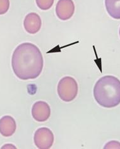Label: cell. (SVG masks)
Here are the masks:
<instances>
[{"label":"cell","mask_w":120,"mask_h":149,"mask_svg":"<svg viewBox=\"0 0 120 149\" xmlns=\"http://www.w3.org/2000/svg\"><path fill=\"white\" fill-rule=\"evenodd\" d=\"M119 36H120V28H119Z\"/></svg>","instance_id":"obj_13"},{"label":"cell","mask_w":120,"mask_h":149,"mask_svg":"<svg viewBox=\"0 0 120 149\" xmlns=\"http://www.w3.org/2000/svg\"><path fill=\"white\" fill-rule=\"evenodd\" d=\"M105 6L112 18L120 19V0H105Z\"/></svg>","instance_id":"obj_9"},{"label":"cell","mask_w":120,"mask_h":149,"mask_svg":"<svg viewBox=\"0 0 120 149\" xmlns=\"http://www.w3.org/2000/svg\"><path fill=\"white\" fill-rule=\"evenodd\" d=\"M94 97L99 105L112 108L120 104V81L112 76L102 77L94 88Z\"/></svg>","instance_id":"obj_2"},{"label":"cell","mask_w":120,"mask_h":149,"mask_svg":"<svg viewBox=\"0 0 120 149\" xmlns=\"http://www.w3.org/2000/svg\"><path fill=\"white\" fill-rule=\"evenodd\" d=\"M10 8V0H0V15H4Z\"/></svg>","instance_id":"obj_11"},{"label":"cell","mask_w":120,"mask_h":149,"mask_svg":"<svg viewBox=\"0 0 120 149\" xmlns=\"http://www.w3.org/2000/svg\"><path fill=\"white\" fill-rule=\"evenodd\" d=\"M17 125L12 116H5L0 119V133L5 137H10L15 133Z\"/></svg>","instance_id":"obj_8"},{"label":"cell","mask_w":120,"mask_h":149,"mask_svg":"<svg viewBox=\"0 0 120 149\" xmlns=\"http://www.w3.org/2000/svg\"><path fill=\"white\" fill-rule=\"evenodd\" d=\"M104 148H120V143L117 141H111L105 145Z\"/></svg>","instance_id":"obj_12"},{"label":"cell","mask_w":120,"mask_h":149,"mask_svg":"<svg viewBox=\"0 0 120 149\" xmlns=\"http://www.w3.org/2000/svg\"><path fill=\"white\" fill-rule=\"evenodd\" d=\"M51 115V109L48 103L43 101L36 102L32 108V116L37 122H45Z\"/></svg>","instance_id":"obj_6"},{"label":"cell","mask_w":120,"mask_h":149,"mask_svg":"<svg viewBox=\"0 0 120 149\" xmlns=\"http://www.w3.org/2000/svg\"><path fill=\"white\" fill-rule=\"evenodd\" d=\"M79 86L77 81L70 76H66L60 79L58 84L57 91L59 98L63 101H73L78 94Z\"/></svg>","instance_id":"obj_3"},{"label":"cell","mask_w":120,"mask_h":149,"mask_svg":"<svg viewBox=\"0 0 120 149\" xmlns=\"http://www.w3.org/2000/svg\"><path fill=\"white\" fill-rule=\"evenodd\" d=\"M75 9L72 0H59L56 6V14L60 20H68L73 15Z\"/></svg>","instance_id":"obj_5"},{"label":"cell","mask_w":120,"mask_h":149,"mask_svg":"<svg viewBox=\"0 0 120 149\" xmlns=\"http://www.w3.org/2000/svg\"><path fill=\"white\" fill-rule=\"evenodd\" d=\"M42 26V21L40 16L37 13L31 12L25 17L23 26L28 33L35 34L40 31Z\"/></svg>","instance_id":"obj_7"},{"label":"cell","mask_w":120,"mask_h":149,"mask_svg":"<svg viewBox=\"0 0 120 149\" xmlns=\"http://www.w3.org/2000/svg\"><path fill=\"white\" fill-rule=\"evenodd\" d=\"M54 140V134L52 131L48 127H40L35 132L34 141L35 145L38 148H50L53 145Z\"/></svg>","instance_id":"obj_4"},{"label":"cell","mask_w":120,"mask_h":149,"mask_svg":"<svg viewBox=\"0 0 120 149\" xmlns=\"http://www.w3.org/2000/svg\"><path fill=\"white\" fill-rule=\"evenodd\" d=\"M54 0H36L37 6L42 10H48L53 5Z\"/></svg>","instance_id":"obj_10"},{"label":"cell","mask_w":120,"mask_h":149,"mask_svg":"<svg viewBox=\"0 0 120 149\" xmlns=\"http://www.w3.org/2000/svg\"><path fill=\"white\" fill-rule=\"evenodd\" d=\"M16 76L22 80L34 79L40 76L44 66L42 53L36 45L23 42L16 48L12 58Z\"/></svg>","instance_id":"obj_1"}]
</instances>
